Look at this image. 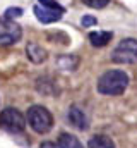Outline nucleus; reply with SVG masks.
<instances>
[{
	"mask_svg": "<svg viewBox=\"0 0 137 148\" xmlns=\"http://www.w3.org/2000/svg\"><path fill=\"white\" fill-rule=\"evenodd\" d=\"M129 86V76L123 71L111 69L106 71L101 77L98 79L96 90L101 95H122Z\"/></svg>",
	"mask_w": 137,
	"mask_h": 148,
	"instance_id": "f257e3e1",
	"label": "nucleus"
},
{
	"mask_svg": "<svg viewBox=\"0 0 137 148\" xmlns=\"http://www.w3.org/2000/svg\"><path fill=\"white\" fill-rule=\"evenodd\" d=\"M28 122L31 129L38 134H46L53 127V117L50 110L43 105H31L28 109Z\"/></svg>",
	"mask_w": 137,
	"mask_h": 148,
	"instance_id": "f03ea898",
	"label": "nucleus"
},
{
	"mask_svg": "<svg viewBox=\"0 0 137 148\" xmlns=\"http://www.w3.org/2000/svg\"><path fill=\"white\" fill-rule=\"evenodd\" d=\"M111 60L115 64H136L137 62V40L123 38L113 50Z\"/></svg>",
	"mask_w": 137,
	"mask_h": 148,
	"instance_id": "7ed1b4c3",
	"label": "nucleus"
},
{
	"mask_svg": "<svg viewBox=\"0 0 137 148\" xmlns=\"http://www.w3.org/2000/svg\"><path fill=\"white\" fill-rule=\"evenodd\" d=\"M0 127L10 134H19L26 129V119L17 109H5L0 114Z\"/></svg>",
	"mask_w": 137,
	"mask_h": 148,
	"instance_id": "20e7f679",
	"label": "nucleus"
},
{
	"mask_svg": "<svg viewBox=\"0 0 137 148\" xmlns=\"http://www.w3.org/2000/svg\"><path fill=\"white\" fill-rule=\"evenodd\" d=\"M22 38L21 26L9 17L0 19V45H12Z\"/></svg>",
	"mask_w": 137,
	"mask_h": 148,
	"instance_id": "39448f33",
	"label": "nucleus"
},
{
	"mask_svg": "<svg viewBox=\"0 0 137 148\" xmlns=\"http://www.w3.org/2000/svg\"><path fill=\"white\" fill-rule=\"evenodd\" d=\"M64 14H65L64 10L52 9V7H45V5H41V3L34 5V16H36V19H38L39 23H43V24L57 23V21H60V19H62V16H64Z\"/></svg>",
	"mask_w": 137,
	"mask_h": 148,
	"instance_id": "423d86ee",
	"label": "nucleus"
},
{
	"mask_svg": "<svg viewBox=\"0 0 137 148\" xmlns=\"http://www.w3.org/2000/svg\"><path fill=\"white\" fill-rule=\"evenodd\" d=\"M67 119L74 127H77V129H81V131H86V129L89 127V119H87L86 112L82 110V109H79V107H75V105L68 109Z\"/></svg>",
	"mask_w": 137,
	"mask_h": 148,
	"instance_id": "0eeeda50",
	"label": "nucleus"
},
{
	"mask_svg": "<svg viewBox=\"0 0 137 148\" xmlns=\"http://www.w3.org/2000/svg\"><path fill=\"white\" fill-rule=\"evenodd\" d=\"M26 53H28V59L33 62V64H41L45 59H46V50L43 48V47H39L38 43H28V47H26Z\"/></svg>",
	"mask_w": 137,
	"mask_h": 148,
	"instance_id": "6e6552de",
	"label": "nucleus"
},
{
	"mask_svg": "<svg viewBox=\"0 0 137 148\" xmlns=\"http://www.w3.org/2000/svg\"><path fill=\"white\" fill-rule=\"evenodd\" d=\"M113 33L111 31H93L89 33V41L93 47H104L108 45V41H111Z\"/></svg>",
	"mask_w": 137,
	"mask_h": 148,
	"instance_id": "1a4fd4ad",
	"label": "nucleus"
},
{
	"mask_svg": "<svg viewBox=\"0 0 137 148\" xmlns=\"http://www.w3.org/2000/svg\"><path fill=\"white\" fill-rule=\"evenodd\" d=\"M57 145H58V147H64V148H81L82 147V143H81L75 136H72V134H68V133H62V134H60Z\"/></svg>",
	"mask_w": 137,
	"mask_h": 148,
	"instance_id": "9d476101",
	"label": "nucleus"
},
{
	"mask_svg": "<svg viewBox=\"0 0 137 148\" xmlns=\"http://www.w3.org/2000/svg\"><path fill=\"white\" fill-rule=\"evenodd\" d=\"M91 148H113L115 147V143L111 141V138H108V136H104V134H100V136H94V138H91L89 140V143H87Z\"/></svg>",
	"mask_w": 137,
	"mask_h": 148,
	"instance_id": "9b49d317",
	"label": "nucleus"
},
{
	"mask_svg": "<svg viewBox=\"0 0 137 148\" xmlns=\"http://www.w3.org/2000/svg\"><path fill=\"white\" fill-rule=\"evenodd\" d=\"M70 59H72V55H64L60 60H58V64H60V67L62 69H67V71H74L75 69V66H77V62H70Z\"/></svg>",
	"mask_w": 137,
	"mask_h": 148,
	"instance_id": "f8f14e48",
	"label": "nucleus"
},
{
	"mask_svg": "<svg viewBox=\"0 0 137 148\" xmlns=\"http://www.w3.org/2000/svg\"><path fill=\"white\" fill-rule=\"evenodd\" d=\"M108 2L110 0H82V3H86L91 9H103V7L108 5Z\"/></svg>",
	"mask_w": 137,
	"mask_h": 148,
	"instance_id": "ddd939ff",
	"label": "nucleus"
},
{
	"mask_svg": "<svg viewBox=\"0 0 137 148\" xmlns=\"http://www.w3.org/2000/svg\"><path fill=\"white\" fill-rule=\"evenodd\" d=\"M22 9L21 7H9L7 10H5V17H9V19H17V17H21L22 16Z\"/></svg>",
	"mask_w": 137,
	"mask_h": 148,
	"instance_id": "4468645a",
	"label": "nucleus"
},
{
	"mask_svg": "<svg viewBox=\"0 0 137 148\" xmlns=\"http://www.w3.org/2000/svg\"><path fill=\"white\" fill-rule=\"evenodd\" d=\"M39 3L45 5V7H52V9H58V10H64V12H65V9H64L57 0H39Z\"/></svg>",
	"mask_w": 137,
	"mask_h": 148,
	"instance_id": "2eb2a0df",
	"label": "nucleus"
},
{
	"mask_svg": "<svg viewBox=\"0 0 137 148\" xmlns=\"http://www.w3.org/2000/svg\"><path fill=\"white\" fill-rule=\"evenodd\" d=\"M98 21H96V17H93V16H84L82 19H81V24L84 26V28H89V26H94Z\"/></svg>",
	"mask_w": 137,
	"mask_h": 148,
	"instance_id": "dca6fc26",
	"label": "nucleus"
}]
</instances>
